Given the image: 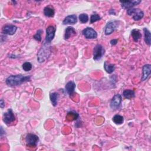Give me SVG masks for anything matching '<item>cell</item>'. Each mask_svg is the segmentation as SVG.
Masks as SVG:
<instances>
[{
  "label": "cell",
  "instance_id": "7c38bea8",
  "mask_svg": "<svg viewBox=\"0 0 151 151\" xmlns=\"http://www.w3.org/2000/svg\"><path fill=\"white\" fill-rule=\"evenodd\" d=\"M121 6L124 9H130L134 6L138 5L141 2V1H120Z\"/></svg>",
  "mask_w": 151,
  "mask_h": 151
},
{
  "label": "cell",
  "instance_id": "9a60e30c",
  "mask_svg": "<svg viewBox=\"0 0 151 151\" xmlns=\"http://www.w3.org/2000/svg\"><path fill=\"white\" fill-rule=\"evenodd\" d=\"M75 88H76V84L73 81H70L65 84V90L66 93L70 96L73 94Z\"/></svg>",
  "mask_w": 151,
  "mask_h": 151
},
{
  "label": "cell",
  "instance_id": "5bb4252c",
  "mask_svg": "<svg viewBox=\"0 0 151 151\" xmlns=\"http://www.w3.org/2000/svg\"><path fill=\"white\" fill-rule=\"evenodd\" d=\"M77 16L75 14H73V15L67 16L63 21V24L64 25L74 24L77 22Z\"/></svg>",
  "mask_w": 151,
  "mask_h": 151
},
{
  "label": "cell",
  "instance_id": "83f0119b",
  "mask_svg": "<svg viewBox=\"0 0 151 151\" xmlns=\"http://www.w3.org/2000/svg\"><path fill=\"white\" fill-rule=\"evenodd\" d=\"M101 19V17L97 14H94L91 15L90 17V23L93 24L94 22H96Z\"/></svg>",
  "mask_w": 151,
  "mask_h": 151
},
{
  "label": "cell",
  "instance_id": "5b68a950",
  "mask_svg": "<svg viewBox=\"0 0 151 151\" xmlns=\"http://www.w3.org/2000/svg\"><path fill=\"white\" fill-rule=\"evenodd\" d=\"M105 52L104 47L101 44H97L93 48V59L99 60L101 58Z\"/></svg>",
  "mask_w": 151,
  "mask_h": 151
},
{
  "label": "cell",
  "instance_id": "2e32d148",
  "mask_svg": "<svg viewBox=\"0 0 151 151\" xmlns=\"http://www.w3.org/2000/svg\"><path fill=\"white\" fill-rule=\"evenodd\" d=\"M76 35V31L74 28L72 27H67L65 30L64 39L68 40L71 37Z\"/></svg>",
  "mask_w": 151,
  "mask_h": 151
},
{
  "label": "cell",
  "instance_id": "cb8c5ba5",
  "mask_svg": "<svg viewBox=\"0 0 151 151\" xmlns=\"http://www.w3.org/2000/svg\"><path fill=\"white\" fill-rule=\"evenodd\" d=\"M79 19L81 23H86L88 20V16L87 14L83 13L79 15Z\"/></svg>",
  "mask_w": 151,
  "mask_h": 151
},
{
  "label": "cell",
  "instance_id": "9c48e42d",
  "mask_svg": "<svg viewBox=\"0 0 151 151\" xmlns=\"http://www.w3.org/2000/svg\"><path fill=\"white\" fill-rule=\"evenodd\" d=\"M122 100V98L120 94H117L114 95L110 101V107L113 110L118 109L121 105Z\"/></svg>",
  "mask_w": 151,
  "mask_h": 151
},
{
  "label": "cell",
  "instance_id": "4fadbf2b",
  "mask_svg": "<svg viewBox=\"0 0 151 151\" xmlns=\"http://www.w3.org/2000/svg\"><path fill=\"white\" fill-rule=\"evenodd\" d=\"M151 73V65L150 64H145L142 67V76L141 77V81H143L147 79Z\"/></svg>",
  "mask_w": 151,
  "mask_h": 151
},
{
  "label": "cell",
  "instance_id": "7402d4cb",
  "mask_svg": "<svg viewBox=\"0 0 151 151\" xmlns=\"http://www.w3.org/2000/svg\"><path fill=\"white\" fill-rule=\"evenodd\" d=\"M131 35L133 40L135 42L138 41V40L142 37V34L140 33V31L137 29H133L131 31Z\"/></svg>",
  "mask_w": 151,
  "mask_h": 151
},
{
  "label": "cell",
  "instance_id": "277c9868",
  "mask_svg": "<svg viewBox=\"0 0 151 151\" xmlns=\"http://www.w3.org/2000/svg\"><path fill=\"white\" fill-rule=\"evenodd\" d=\"M39 141V137L34 133H28L25 137V142L27 146L29 147H35Z\"/></svg>",
  "mask_w": 151,
  "mask_h": 151
},
{
  "label": "cell",
  "instance_id": "f1b7e54d",
  "mask_svg": "<svg viewBox=\"0 0 151 151\" xmlns=\"http://www.w3.org/2000/svg\"><path fill=\"white\" fill-rule=\"evenodd\" d=\"M117 42H118V40H117V39H112V40H111L110 41L111 45H116V44L117 43Z\"/></svg>",
  "mask_w": 151,
  "mask_h": 151
},
{
  "label": "cell",
  "instance_id": "8992f818",
  "mask_svg": "<svg viewBox=\"0 0 151 151\" xmlns=\"http://www.w3.org/2000/svg\"><path fill=\"white\" fill-rule=\"evenodd\" d=\"M3 122L6 124H9L15 120V116L11 109H9L6 112L3 114Z\"/></svg>",
  "mask_w": 151,
  "mask_h": 151
},
{
  "label": "cell",
  "instance_id": "7a4b0ae2",
  "mask_svg": "<svg viewBox=\"0 0 151 151\" xmlns=\"http://www.w3.org/2000/svg\"><path fill=\"white\" fill-rule=\"evenodd\" d=\"M51 54V51L50 44L44 41L37 53V60L38 63H42L45 61V60L49 58Z\"/></svg>",
  "mask_w": 151,
  "mask_h": 151
},
{
  "label": "cell",
  "instance_id": "603a6c76",
  "mask_svg": "<svg viewBox=\"0 0 151 151\" xmlns=\"http://www.w3.org/2000/svg\"><path fill=\"white\" fill-rule=\"evenodd\" d=\"M113 122L116 124H121L124 122V118L120 114H116L113 116L112 119Z\"/></svg>",
  "mask_w": 151,
  "mask_h": 151
},
{
  "label": "cell",
  "instance_id": "30bf717a",
  "mask_svg": "<svg viewBox=\"0 0 151 151\" xmlns=\"http://www.w3.org/2000/svg\"><path fill=\"white\" fill-rule=\"evenodd\" d=\"M82 34L87 39H93L97 37V32L91 27H87L82 31Z\"/></svg>",
  "mask_w": 151,
  "mask_h": 151
},
{
  "label": "cell",
  "instance_id": "d6986e66",
  "mask_svg": "<svg viewBox=\"0 0 151 151\" xmlns=\"http://www.w3.org/2000/svg\"><path fill=\"white\" fill-rule=\"evenodd\" d=\"M59 97V94L57 92L50 93V99L54 106H56L58 103V99Z\"/></svg>",
  "mask_w": 151,
  "mask_h": 151
},
{
  "label": "cell",
  "instance_id": "d4e9b609",
  "mask_svg": "<svg viewBox=\"0 0 151 151\" xmlns=\"http://www.w3.org/2000/svg\"><path fill=\"white\" fill-rule=\"evenodd\" d=\"M32 64L31 63L29 62H25L22 65V69L25 71H30L31 69H32Z\"/></svg>",
  "mask_w": 151,
  "mask_h": 151
},
{
  "label": "cell",
  "instance_id": "44dd1931",
  "mask_svg": "<svg viewBox=\"0 0 151 151\" xmlns=\"http://www.w3.org/2000/svg\"><path fill=\"white\" fill-rule=\"evenodd\" d=\"M115 68H116V66L113 64L107 63L106 61H105L104 63V68L105 71L109 74L112 73L114 71Z\"/></svg>",
  "mask_w": 151,
  "mask_h": 151
},
{
  "label": "cell",
  "instance_id": "6da1fadb",
  "mask_svg": "<svg viewBox=\"0 0 151 151\" xmlns=\"http://www.w3.org/2000/svg\"><path fill=\"white\" fill-rule=\"evenodd\" d=\"M30 79V76H24L22 74L11 75L6 78L5 83L8 86L15 87L20 86L25 82L29 81Z\"/></svg>",
  "mask_w": 151,
  "mask_h": 151
},
{
  "label": "cell",
  "instance_id": "8fae6325",
  "mask_svg": "<svg viewBox=\"0 0 151 151\" xmlns=\"http://www.w3.org/2000/svg\"><path fill=\"white\" fill-rule=\"evenodd\" d=\"M17 30V27L14 25H5L2 29V33L4 35H14Z\"/></svg>",
  "mask_w": 151,
  "mask_h": 151
},
{
  "label": "cell",
  "instance_id": "484cf974",
  "mask_svg": "<svg viewBox=\"0 0 151 151\" xmlns=\"http://www.w3.org/2000/svg\"><path fill=\"white\" fill-rule=\"evenodd\" d=\"M67 117L73 118V120H77L78 118L79 115L77 112L74 111H70L67 113Z\"/></svg>",
  "mask_w": 151,
  "mask_h": 151
},
{
  "label": "cell",
  "instance_id": "ac0fdd59",
  "mask_svg": "<svg viewBox=\"0 0 151 151\" xmlns=\"http://www.w3.org/2000/svg\"><path fill=\"white\" fill-rule=\"evenodd\" d=\"M55 14L54 9L51 6H45L44 8V14L48 17H53Z\"/></svg>",
  "mask_w": 151,
  "mask_h": 151
},
{
  "label": "cell",
  "instance_id": "e0dca14e",
  "mask_svg": "<svg viewBox=\"0 0 151 151\" xmlns=\"http://www.w3.org/2000/svg\"><path fill=\"white\" fill-rule=\"evenodd\" d=\"M143 32H144V40L146 42L148 45H150L151 44V33L150 31L146 28H143Z\"/></svg>",
  "mask_w": 151,
  "mask_h": 151
},
{
  "label": "cell",
  "instance_id": "52a82bcc",
  "mask_svg": "<svg viewBox=\"0 0 151 151\" xmlns=\"http://www.w3.org/2000/svg\"><path fill=\"white\" fill-rule=\"evenodd\" d=\"M56 31V28L53 25L48 26L46 29V36L45 42L47 43H51V41L54 39L55 37V33Z\"/></svg>",
  "mask_w": 151,
  "mask_h": 151
},
{
  "label": "cell",
  "instance_id": "4316f807",
  "mask_svg": "<svg viewBox=\"0 0 151 151\" xmlns=\"http://www.w3.org/2000/svg\"><path fill=\"white\" fill-rule=\"evenodd\" d=\"M42 30L41 29H38L36 34L33 36V38L37 41H39L40 42L41 41V34L42 33Z\"/></svg>",
  "mask_w": 151,
  "mask_h": 151
},
{
  "label": "cell",
  "instance_id": "4dcf8cb0",
  "mask_svg": "<svg viewBox=\"0 0 151 151\" xmlns=\"http://www.w3.org/2000/svg\"><path fill=\"white\" fill-rule=\"evenodd\" d=\"M4 133H4V129H3V127L1 126V137L3 136V134Z\"/></svg>",
  "mask_w": 151,
  "mask_h": 151
},
{
  "label": "cell",
  "instance_id": "ffe728a7",
  "mask_svg": "<svg viewBox=\"0 0 151 151\" xmlns=\"http://www.w3.org/2000/svg\"><path fill=\"white\" fill-rule=\"evenodd\" d=\"M123 96L125 99L130 100L135 96V93H134V91L133 90L126 89L123 91Z\"/></svg>",
  "mask_w": 151,
  "mask_h": 151
},
{
  "label": "cell",
  "instance_id": "ba28073f",
  "mask_svg": "<svg viewBox=\"0 0 151 151\" xmlns=\"http://www.w3.org/2000/svg\"><path fill=\"white\" fill-rule=\"evenodd\" d=\"M119 26L117 21H111L107 22L104 28V34L106 35H110L113 32L115 31V29Z\"/></svg>",
  "mask_w": 151,
  "mask_h": 151
},
{
  "label": "cell",
  "instance_id": "f546056e",
  "mask_svg": "<svg viewBox=\"0 0 151 151\" xmlns=\"http://www.w3.org/2000/svg\"><path fill=\"white\" fill-rule=\"evenodd\" d=\"M0 107L2 109H3L5 107V102H4L3 99H1V101H0Z\"/></svg>",
  "mask_w": 151,
  "mask_h": 151
},
{
  "label": "cell",
  "instance_id": "3957f363",
  "mask_svg": "<svg viewBox=\"0 0 151 151\" xmlns=\"http://www.w3.org/2000/svg\"><path fill=\"white\" fill-rule=\"evenodd\" d=\"M127 14L132 15L133 19L134 21H139L144 16V12L139 8H130L127 9Z\"/></svg>",
  "mask_w": 151,
  "mask_h": 151
}]
</instances>
